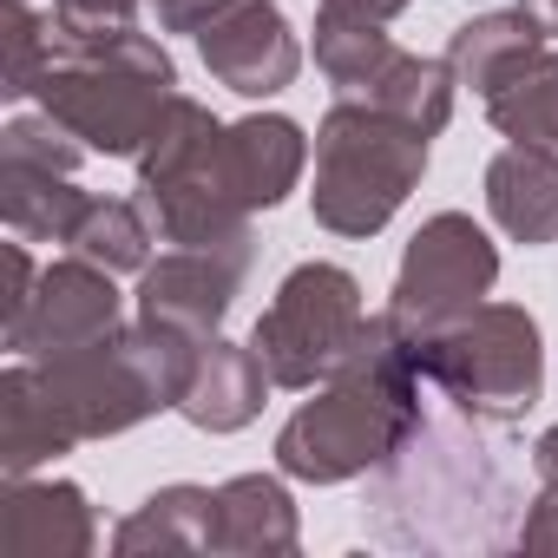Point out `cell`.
I'll list each match as a JSON object with an SVG mask.
<instances>
[{"instance_id": "cell-19", "label": "cell", "mask_w": 558, "mask_h": 558, "mask_svg": "<svg viewBox=\"0 0 558 558\" xmlns=\"http://www.w3.org/2000/svg\"><path fill=\"white\" fill-rule=\"evenodd\" d=\"M210 519H217L210 486H165L112 532V551H151V545L158 551H210Z\"/></svg>"}, {"instance_id": "cell-5", "label": "cell", "mask_w": 558, "mask_h": 558, "mask_svg": "<svg viewBox=\"0 0 558 558\" xmlns=\"http://www.w3.org/2000/svg\"><path fill=\"white\" fill-rule=\"evenodd\" d=\"M421 375L480 427H512L545 395V349L538 323L512 303H480L460 323L414 342Z\"/></svg>"}, {"instance_id": "cell-26", "label": "cell", "mask_w": 558, "mask_h": 558, "mask_svg": "<svg viewBox=\"0 0 558 558\" xmlns=\"http://www.w3.org/2000/svg\"><path fill=\"white\" fill-rule=\"evenodd\" d=\"M236 0H158V27L171 34H204L217 14H230Z\"/></svg>"}, {"instance_id": "cell-23", "label": "cell", "mask_w": 558, "mask_h": 558, "mask_svg": "<svg viewBox=\"0 0 558 558\" xmlns=\"http://www.w3.org/2000/svg\"><path fill=\"white\" fill-rule=\"evenodd\" d=\"M47 34L53 21H34L27 0H8V80H0V93L8 99H27L40 66H47Z\"/></svg>"}, {"instance_id": "cell-1", "label": "cell", "mask_w": 558, "mask_h": 558, "mask_svg": "<svg viewBox=\"0 0 558 558\" xmlns=\"http://www.w3.org/2000/svg\"><path fill=\"white\" fill-rule=\"evenodd\" d=\"M421 355L395 316H368L349 362L329 375V395L303 401L290 427L276 434V460L290 480L336 486L375 473L427 414H421Z\"/></svg>"}, {"instance_id": "cell-11", "label": "cell", "mask_w": 558, "mask_h": 558, "mask_svg": "<svg viewBox=\"0 0 558 558\" xmlns=\"http://www.w3.org/2000/svg\"><path fill=\"white\" fill-rule=\"evenodd\" d=\"M93 538H99V525H93V506H86L80 486L14 480L8 512H0V551H14V558H80V551H93Z\"/></svg>"}, {"instance_id": "cell-16", "label": "cell", "mask_w": 558, "mask_h": 558, "mask_svg": "<svg viewBox=\"0 0 558 558\" xmlns=\"http://www.w3.org/2000/svg\"><path fill=\"white\" fill-rule=\"evenodd\" d=\"M453 66L447 60H421V53H388L355 93H342V99H362V106H375V112H388V119H401V125H414V132H440L447 119H453Z\"/></svg>"}, {"instance_id": "cell-13", "label": "cell", "mask_w": 558, "mask_h": 558, "mask_svg": "<svg viewBox=\"0 0 558 558\" xmlns=\"http://www.w3.org/2000/svg\"><path fill=\"white\" fill-rule=\"evenodd\" d=\"M486 210L512 243H558V151L506 145L486 165Z\"/></svg>"}, {"instance_id": "cell-4", "label": "cell", "mask_w": 558, "mask_h": 558, "mask_svg": "<svg viewBox=\"0 0 558 558\" xmlns=\"http://www.w3.org/2000/svg\"><path fill=\"white\" fill-rule=\"evenodd\" d=\"M427 171V132L362 106L336 99V112L316 132V223L336 236H375L408 191Z\"/></svg>"}, {"instance_id": "cell-22", "label": "cell", "mask_w": 558, "mask_h": 558, "mask_svg": "<svg viewBox=\"0 0 558 558\" xmlns=\"http://www.w3.org/2000/svg\"><path fill=\"white\" fill-rule=\"evenodd\" d=\"M395 53V40L375 27V21H342V14H316V66L342 86V93H355L381 60Z\"/></svg>"}, {"instance_id": "cell-12", "label": "cell", "mask_w": 558, "mask_h": 558, "mask_svg": "<svg viewBox=\"0 0 558 558\" xmlns=\"http://www.w3.org/2000/svg\"><path fill=\"white\" fill-rule=\"evenodd\" d=\"M263 388H276L269 368H263V355L210 336V342L197 349V375H191L178 414H184L191 427H204V434H236V427H250V421L263 414Z\"/></svg>"}, {"instance_id": "cell-6", "label": "cell", "mask_w": 558, "mask_h": 558, "mask_svg": "<svg viewBox=\"0 0 558 558\" xmlns=\"http://www.w3.org/2000/svg\"><path fill=\"white\" fill-rule=\"evenodd\" d=\"M362 323H368V310H362L355 276L336 269V263H303V269L283 276L276 303L256 316L250 349L263 355L276 388H316L349 362Z\"/></svg>"}, {"instance_id": "cell-8", "label": "cell", "mask_w": 558, "mask_h": 558, "mask_svg": "<svg viewBox=\"0 0 558 558\" xmlns=\"http://www.w3.org/2000/svg\"><path fill=\"white\" fill-rule=\"evenodd\" d=\"M119 329V290H112V269H99L93 256H66L40 276V290L27 296L21 316H8V349L27 355V362H47V355H66V349H86L99 336Z\"/></svg>"}, {"instance_id": "cell-17", "label": "cell", "mask_w": 558, "mask_h": 558, "mask_svg": "<svg viewBox=\"0 0 558 558\" xmlns=\"http://www.w3.org/2000/svg\"><path fill=\"white\" fill-rule=\"evenodd\" d=\"M210 551H296V506L283 480L243 473L217 486V519H210Z\"/></svg>"}, {"instance_id": "cell-9", "label": "cell", "mask_w": 558, "mask_h": 558, "mask_svg": "<svg viewBox=\"0 0 558 558\" xmlns=\"http://www.w3.org/2000/svg\"><path fill=\"white\" fill-rule=\"evenodd\" d=\"M250 269V250H171L158 263H145L138 283V316L158 329H178L191 342H210L236 303V283Z\"/></svg>"}, {"instance_id": "cell-10", "label": "cell", "mask_w": 558, "mask_h": 558, "mask_svg": "<svg viewBox=\"0 0 558 558\" xmlns=\"http://www.w3.org/2000/svg\"><path fill=\"white\" fill-rule=\"evenodd\" d=\"M197 47H204V66L243 99L283 93L296 80V66H303V47H296L283 8H269V0H236L230 14H217L197 34Z\"/></svg>"}, {"instance_id": "cell-15", "label": "cell", "mask_w": 558, "mask_h": 558, "mask_svg": "<svg viewBox=\"0 0 558 558\" xmlns=\"http://www.w3.org/2000/svg\"><path fill=\"white\" fill-rule=\"evenodd\" d=\"M66 447H80V440L60 421V408L47 401L40 368L14 362L8 375H0V453H8V480H27L40 460H60Z\"/></svg>"}, {"instance_id": "cell-3", "label": "cell", "mask_w": 558, "mask_h": 558, "mask_svg": "<svg viewBox=\"0 0 558 558\" xmlns=\"http://www.w3.org/2000/svg\"><path fill=\"white\" fill-rule=\"evenodd\" d=\"M34 93L86 151L125 158L151 138L165 99L178 93V66L138 27H60L53 21Z\"/></svg>"}, {"instance_id": "cell-14", "label": "cell", "mask_w": 558, "mask_h": 558, "mask_svg": "<svg viewBox=\"0 0 558 558\" xmlns=\"http://www.w3.org/2000/svg\"><path fill=\"white\" fill-rule=\"evenodd\" d=\"M545 40H551L545 21L525 14V8H512V14H480V21L453 27V40H447V66H453L460 86H473V93L486 99V93H499V86H506V80L545 47Z\"/></svg>"}, {"instance_id": "cell-21", "label": "cell", "mask_w": 558, "mask_h": 558, "mask_svg": "<svg viewBox=\"0 0 558 558\" xmlns=\"http://www.w3.org/2000/svg\"><path fill=\"white\" fill-rule=\"evenodd\" d=\"M151 223L158 217H145L125 197H93L86 217L73 223V250L93 256L99 269H145L151 263Z\"/></svg>"}, {"instance_id": "cell-25", "label": "cell", "mask_w": 558, "mask_h": 558, "mask_svg": "<svg viewBox=\"0 0 558 558\" xmlns=\"http://www.w3.org/2000/svg\"><path fill=\"white\" fill-rule=\"evenodd\" d=\"M519 545H525V551H558V486H545V493L525 506V519H519Z\"/></svg>"}, {"instance_id": "cell-28", "label": "cell", "mask_w": 558, "mask_h": 558, "mask_svg": "<svg viewBox=\"0 0 558 558\" xmlns=\"http://www.w3.org/2000/svg\"><path fill=\"white\" fill-rule=\"evenodd\" d=\"M532 466H538V480H545V486H558V427L532 447Z\"/></svg>"}, {"instance_id": "cell-29", "label": "cell", "mask_w": 558, "mask_h": 558, "mask_svg": "<svg viewBox=\"0 0 558 558\" xmlns=\"http://www.w3.org/2000/svg\"><path fill=\"white\" fill-rule=\"evenodd\" d=\"M525 14H538L545 34H558V0H525Z\"/></svg>"}, {"instance_id": "cell-24", "label": "cell", "mask_w": 558, "mask_h": 558, "mask_svg": "<svg viewBox=\"0 0 558 558\" xmlns=\"http://www.w3.org/2000/svg\"><path fill=\"white\" fill-rule=\"evenodd\" d=\"M138 0H53L60 27H132Z\"/></svg>"}, {"instance_id": "cell-20", "label": "cell", "mask_w": 558, "mask_h": 558, "mask_svg": "<svg viewBox=\"0 0 558 558\" xmlns=\"http://www.w3.org/2000/svg\"><path fill=\"white\" fill-rule=\"evenodd\" d=\"M486 119L512 145H545L558 151V53L538 47L499 93H486Z\"/></svg>"}, {"instance_id": "cell-18", "label": "cell", "mask_w": 558, "mask_h": 558, "mask_svg": "<svg viewBox=\"0 0 558 558\" xmlns=\"http://www.w3.org/2000/svg\"><path fill=\"white\" fill-rule=\"evenodd\" d=\"M86 191H73V171H47V165H14L0 171V210H8L14 236L34 243H73V223L86 217Z\"/></svg>"}, {"instance_id": "cell-27", "label": "cell", "mask_w": 558, "mask_h": 558, "mask_svg": "<svg viewBox=\"0 0 558 558\" xmlns=\"http://www.w3.org/2000/svg\"><path fill=\"white\" fill-rule=\"evenodd\" d=\"M401 8H414V0H323V14H342V21H395Z\"/></svg>"}, {"instance_id": "cell-2", "label": "cell", "mask_w": 558, "mask_h": 558, "mask_svg": "<svg viewBox=\"0 0 558 558\" xmlns=\"http://www.w3.org/2000/svg\"><path fill=\"white\" fill-rule=\"evenodd\" d=\"M519 493L506 466L466 434L421 421L381 466L368 499V532L401 551H453V545H499L512 532Z\"/></svg>"}, {"instance_id": "cell-7", "label": "cell", "mask_w": 558, "mask_h": 558, "mask_svg": "<svg viewBox=\"0 0 558 558\" xmlns=\"http://www.w3.org/2000/svg\"><path fill=\"white\" fill-rule=\"evenodd\" d=\"M493 283H499V250L486 243V230L460 210H440L421 223V236L401 256L388 316L421 342V336L460 323L466 310H480L493 296Z\"/></svg>"}]
</instances>
